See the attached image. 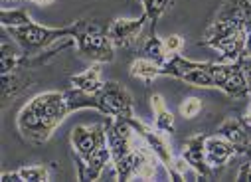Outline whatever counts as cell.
<instances>
[{"instance_id": "6da1fadb", "label": "cell", "mask_w": 251, "mask_h": 182, "mask_svg": "<svg viewBox=\"0 0 251 182\" xmlns=\"http://www.w3.org/2000/svg\"><path fill=\"white\" fill-rule=\"evenodd\" d=\"M72 115L66 91H46L32 97L16 117V129L30 145H44L53 131Z\"/></svg>"}, {"instance_id": "7a4b0ae2", "label": "cell", "mask_w": 251, "mask_h": 182, "mask_svg": "<svg viewBox=\"0 0 251 182\" xmlns=\"http://www.w3.org/2000/svg\"><path fill=\"white\" fill-rule=\"evenodd\" d=\"M70 141L79 180H97L103 174L105 166L113 162L105 123L74 127Z\"/></svg>"}, {"instance_id": "3957f363", "label": "cell", "mask_w": 251, "mask_h": 182, "mask_svg": "<svg viewBox=\"0 0 251 182\" xmlns=\"http://www.w3.org/2000/svg\"><path fill=\"white\" fill-rule=\"evenodd\" d=\"M75 46L77 52L93 64H107L115 59V44L107 34V26L93 18L75 20Z\"/></svg>"}, {"instance_id": "277c9868", "label": "cell", "mask_w": 251, "mask_h": 182, "mask_svg": "<svg viewBox=\"0 0 251 182\" xmlns=\"http://www.w3.org/2000/svg\"><path fill=\"white\" fill-rule=\"evenodd\" d=\"M14 44H18V48L22 50V53L26 55H34L40 53L44 50H48L53 42L57 40H68L75 36V22L61 26V28H50V26H42V24H26V26H16V28H2Z\"/></svg>"}, {"instance_id": "5b68a950", "label": "cell", "mask_w": 251, "mask_h": 182, "mask_svg": "<svg viewBox=\"0 0 251 182\" xmlns=\"http://www.w3.org/2000/svg\"><path fill=\"white\" fill-rule=\"evenodd\" d=\"M131 125L135 127V131L147 141V145L152 149V153L158 156V162L166 168V174L172 178V180H184L180 168H178V160L174 158L172 155V149H170V143L166 141V137L162 135V131H158L156 127H149L147 123L139 121L135 115L129 117Z\"/></svg>"}, {"instance_id": "8992f818", "label": "cell", "mask_w": 251, "mask_h": 182, "mask_svg": "<svg viewBox=\"0 0 251 182\" xmlns=\"http://www.w3.org/2000/svg\"><path fill=\"white\" fill-rule=\"evenodd\" d=\"M99 101V113L105 117H133L135 105L131 93L119 81H105L103 87L95 93Z\"/></svg>"}, {"instance_id": "52a82bcc", "label": "cell", "mask_w": 251, "mask_h": 182, "mask_svg": "<svg viewBox=\"0 0 251 182\" xmlns=\"http://www.w3.org/2000/svg\"><path fill=\"white\" fill-rule=\"evenodd\" d=\"M143 32H149V18L145 12L141 18H117L107 26V34L115 48H133L143 38Z\"/></svg>"}, {"instance_id": "ba28073f", "label": "cell", "mask_w": 251, "mask_h": 182, "mask_svg": "<svg viewBox=\"0 0 251 182\" xmlns=\"http://www.w3.org/2000/svg\"><path fill=\"white\" fill-rule=\"evenodd\" d=\"M218 135H222L235 147L237 155H241L245 158L243 162H251V125L243 117L241 119H235V117L226 119L218 129Z\"/></svg>"}, {"instance_id": "9c48e42d", "label": "cell", "mask_w": 251, "mask_h": 182, "mask_svg": "<svg viewBox=\"0 0 251 182\" xmlns=\"http://www.w3.org/2000/svg\"><path fill=\"white\" fill-rule=\"evenodd\" d=\"M206 137L208 135L200 133V135H194V137L188 139L184 143V147H182V160L186 162V166H190L192 170H196L198 176H202V178H214L216 172L206 162V149H204Z\"/></svg>"}, {"instance_id": "30bf717a", "label": "cell", "mask_w": 251, "mask_h": 182, "mask_svg": "<svg viewBox=\"0 0 251 182\" xmlns=\"http://www.w3.org/2000/svg\"><path fill=\"white\" fill-rule=\"evenodd\" d=\"M245 40H247V26L233 30L226 36L214 38V40L206 42L204 46H210L216 52H220L226 62H237V59L245 53Z\"/></svg>"}, {"instance_id": "8fae6325", "label": "cell", "mask_w": 251, "mask_h": 182, "mask_svg": "<svg viewBox=\"0 0 251 182\" xmlns=\"http://www.w3.org/2000/svg\"><path fill=\"white\" fill-rule=\"evenodd\" d=\"M204 149H206V162L210 164V168H212L214 172L222 170V168L227 164V160H229L233 155H237L235 147H233L227 139H224L222 135L206 137Z\"/></svg>"}, {"instance_id": "7c38bea8", "label": "cell", "mask_w": 251, "mask_h": 182, "mask_svg": "<svg viewBox=\"0 0 251 182\" xmlns=\"http://www.w3.org/2000/svg\"><path fill=\"white\" fill-rule=\"evenodd\" d=\"M30 72L32 70H12L2 74V107H6L30 85Z\"/></svg>"}, {"instance_id": "4fadbf2b", "label": "cell", "mask_w": 251, "mask_h": 182, "mask_svg": "<svg viewBox=\"0 0 251 182\" xmlns=\"http://www.w3.org/2000/svg\"><path fill=\"white\" fill-rule=\"evenodd\" d=\"M51 172H50V166L46 164H30V166H20L18 170H12V172H2L0 180L2 182H44V180H50Z\"/></svg>"}, {"instance_id": "5bb4252c", "label": "cell", "mask_w": 251, "mask_h": 182, "mask_svg": "<svg viewBox=\"0 0 251 182\" xmlns=\"http://www.w3.org/2000/svg\"><path fill=\"white\" fill-rule=\"evenodd\" d=\"M70 83L81 91H87V93H97L101 87H103V70H101V64H93L91 68L83 70L81 74H75L70 78Z\"/></svg>"}, {"instance_id": "9a60e30c", "label": "cell", "mask_w": 251, "mask_h": 182, "mask_svg": "<svg viewBox=\"0 0 251 182\" xmlns=\"http://www.w3.org/2000/svg\"><path fill=\"white\" fill-rule=\"evenodd\" d=\"M224 93H227L229 97L233 99H245L249 97V89H247V81H245V76H243V70H241V64L239 59L237 62H233L231 66V72L224 83Z\"/></svg>"}, {"instance_id": "2e32d148", "label": "cell", "mask_w": 251, "mask_h": 182, "mask_svg": "<svg viewBox=\"0 0 251 182\" xmlns=\"http://www.w3.org/2000/svg\"><path fill=\"white\" fill-rule=\"evenodd\" d=\"M151 107L154 111V127L166 135H172L174 129H176V123H174V115L168 111V107L164 105V99L154 93L151 95Z\"/></svg>"}, {"instance_id": "e0dca14e", "label": "cell", "mask_w": 251, "mask_h": 182, "mask_svg": "<svg viewBox=\"0 0 251 182\" xmlns=\"http://www.w3.org/2000/svg\"><path fill=\"white\" fill-rule=\"evenodd\" d=\"M141 52H143V57H149L152 62L164 66L168 62V52L164 48V40H160L156 36V32H147L143 44H141Z\"/></svg>"}, {"instance_id": "ac0fdd59", "label": "cell", "mask_w": 251, "mask_h": 182, "mask_svg": "<svg viewBox=\"0 0 251 182\" xmlns=\"http://www.w3.org/2000/svg\"><path fill=\"white\" fill-rule=\"evenodd\" d=\"M160 70H162L160 64H156V62H152V59L141 55V57H137L135 62L131 64L129 74H131V78H135V79H143V81L151 83V81H154V79L160 76Z\"/></svg>"}, {"instance_id": "d6986e66", "label": "cell", "mask_w": 251, "mask_h": 182, "mask_svg": "<svg viewBox=\"0 0 251 182\" xmlns=\"http://www.w3.org/2000/svg\"><path fill=\"white\" fill-rule=\"evenodd\" d=\"M184 83L192 85V87H202V89H212L216 87L214 83V76H212V62H198V66L188 74L184 79Z\"/></svg>"}, {"instance_id": "ffe728a7", "label": "cell", "mask_w": 251, "mask_h": 182, "mask_svg": "<svg viewBox=\"0 0 251 182\" xmlns=\"http://www.w3.org/2000/svg\"><path fill=\"white\" fill-rule=\"evenodd\" d=\"M139 2L143 4V12L149 18V32H156V22L174 4V0H139Z\"/></svg>"}, {"instance_id": "44dd1931", "label": "cell", "mask_w": 251, "mask_h": 182, "mask_svg": "<svg viewBox=\"0 0 251 182\" xmlns=\"http://www.w3.org/2000/svg\"><path fill=\"white\" fill-rule=\"evenodd\" d=\"M32 22L34 20L30 18L26 6H18V8L2 6V10H0V24H2V28H16V26L32 24Z\"/></svg>"}, {"instance_id": "7402d4cb", "label": "cell", "mask_w": 251, "mask_h": 182, "mask_svg": "<svg viewBox=\"0 0 251 182\" xmlns=\"http://www.w3.org/2000/svg\"><path fill=\"white\" fill-rule=\"evenodd\" d=\"M204 109L202 101L198 97H186L182 103H180V115L186 117V119H194L196 115H200Z\"/></svg>"}, {"instance_id": "603a6c76", "label": "cell", "mask_w": 251, "mask_h": 182, "mask_svg": "<svg viewBox=\"0 0 251 182\" xmlns=\"http://www.w3.org/2000/svg\"><path fill=\"white\" fill-rule=\"evenodd\" d=\"M164 48L168 52V55H174V53H180V50L184 48V38L180 34H172L168 38H164Z\"/></svg>"}, {"instance_id": "cb8c5ba5", "label": "cell", "mask_w": 251, "mask_h": 182, "mask_svg": "<svg viewBox=\"0 0 251 182\" xmlns=\"http://www.w3.org/2000/svg\"><path fill=\"white\" fill-rule=\"evenodd\" d=\"M239 64H241V70H243V76L247 81V89H249V97H251V55L243 53L239 57Z\"/></svg>"}, {"instance_id": "d4e9b609", "label": "cell", "mask_w": 251, "mask_h": 182, "mask_svg": "<svg viewBox=\"0 0 251 182\" xmlns=\"http://www.w3.org/2000/svg\"><path fill=\"white\" fill-rule=\"evenodd\" d=\"M237 180H251V162H243L237 174Z\"/></svg>"}, {"instance_id": "484cf974", "label": "cell", "mask_w": 251, "mask_h": 182, "mask_svg": "<svg viewBox=\"0 0 251 182\" xmlns=\"http://www.w3.org/2000/svg\"><path fill=\"white\" fill-rule=\"evenodd\" d=\"M243 2V10H245V22H247V26H251V2L249 0H241Z\"/></svg>"}, {"instance_id": "4316f807", "label": "cell", "mask_w": 251, "mask_h": 182, "mask_svg": "<svg viewBox=\"0 0 251 182\" xmlns=\"http://www.w3.org/2000/svg\"><path fill=\"white\" fill-rule=\"evenodd\" d=\"M245 53L251 55V26H247V40H245Z\"/></svg>"}, {"instance_id": "83f0119b", "label": "cell", "mask_w": 251, "mask_h": 182, "mask_svg": "<svg viewBox=\"0 0 251 182\" xmlns=\"http://www.w3.org/2000/svg\"><path fill=\"white\" fill-rule=\"evenodd\" d=\"M26 2H32V4H40V6H48V4L55 2V0H26Z\"/></svg>"}, {"instance_id": "f1b7e54d", "label": "cell", "mask_w": 251, "mask_h": 182, "mask_svg": "<svg viewBox=\"0 0 251 182\" xmlns=\"http://www.w3.org/2000/svg\"><path fill=\"white\" fill-rule=\"evenodd\" d=\"M243 119H245V121H247V123L251 125V105H249V111H247V115H245Z\"/></svg>"}, {"instance_id": "f546056e", "label": "cell", "mask_w": 251, "mask_h": 182, "mask_svg": "<svg viewBox=\"0 0 251 182\" xmlns=\"http://www.w3.org/2000/svg\"><path fill=\"white\" fill-rule=\"evenodd\" d=\"M6 2H10V0H2V4L6 6ZM12 2H18V0H12Z\"/></svg>"}]
</instances>
